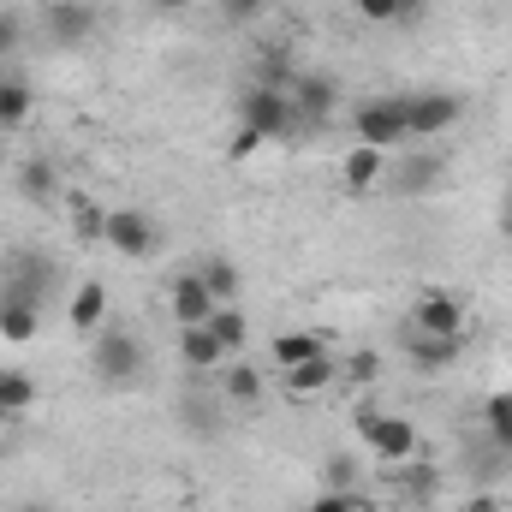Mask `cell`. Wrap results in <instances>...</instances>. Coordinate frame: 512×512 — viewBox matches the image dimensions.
Listing matches in <instances>:
<instances>
[{
  "label": "cell",
  "mask_w": 512,
  "mask_h": 512,
  "mask_svg": "<svg viewBox=\"0 0 512 512\" xmlns=\"http://www.w3.org/2000/svg\"><path fill=\"white\" fill-rule=\"evenodd\" d=\"M0 405L18 417V411H30L36 405V376L30 370H0Z\"/></svg>",
  "instance_id": "484cf974"
},
{
  "label": "cell",
  "mask_w": 512,
  "mask_h": 512,
  "mask_svg": "<svg viewBox=\"0 0 512 512\" xmlns=\"http://www.w3.org/2000/svg\"><path fill=\"white\" fill-rule=\"evenodd\" d=\"M334 382H340V364H334V352H322V358H310V364L286 370V393H292V399H316V393H328Z\"/></svg>",
  "instance_id": "d6986e66"
},
{
  "label": "cell",
  "mask_w": 512,
  "mask_h": 512,
  "mask_svg": "<svg viewBox=\"0 0 512 512\" xmlns=\"http://www.w3.org/2000/svg\"><path fill=\"white\" fill-rule=\"evenodd\" d=\"M48 286H54V268L42 262V251H18V256H12V292H6V298H18V304H36V310H42Z\"/></svg>",
  "instance_id": "2e32d148"
},
{
  "label": "cell",
  "mask_w": 512,
  "mask_h": 512,
  "mask_svg": "<svg viewBox=\"0 0 512 512\" xmlns=\"http://www.w3.org/2000/svg\"><path fill=\"white\" fill-rule=\"evenodd\" d=\"M179 364L197 370V376H215V370H227L233 358H227V346L215 340V328L203 322V328H179Z\"/></svg>",
  "instance_id": "9a60e30c"
},
{
  "label": "cell",
  "mask_w": 512,
  "mask_h": 512,
  "mask_svg": "<svg viewBox=\"0 0 512 512\" xmlns=\"http://www.w3.org/2000/svg\"><path fill=\"white\" fill-rule=\"evenodd\" d=\"M18 42H24V18L18 12H0V66L18 60Z\"/></svg>",
  "instance_id": "4dcf8cb0"
},
{
  "label": "cell",
  "mask_w": 512,
  "mask_h": 512,
  "mask_svg": "<svg viewBox=\"0 0 512 512\" xmlns=\"http://www.w3.org/2000/svg\"><path fill=\"white\" fill-rule=\"evenodd\" d=\"M459 358H465V334H417L411 328V340H405V364L423 370V376H441Z\"/></svg>",
  "instance_id": "30bf717a"
},
{
  "label": "cell",
  "mask_w": 512,
  "mask_h": 512,
  "mask_svg": "<svg viewBox=\"0 0 512 512\" xmlns=\"http://www.w3.org/2000/svg\"><path fill=\"white\" fill-rule=\"evenodd\" d=\"M6 429H12V411H6V405H0V435H6Z\"/></svg>",
  "instance_id": "f35d334b"
},
{
  "label": "cell",
  "mask_w": 512,
  "mask_h": 512,
  "mask_svg": "<svg viewBox=\"0 0 512 512\" xmlns=\"http://www.w3.org/2000/svg\"><path fill=\"white\" fill-rule=\"evenodd\" d=\"M239 126L256 131V137H280V131L298 126L286 84H251V90H245V102H239Z\"/></svg>",
  "instance_id": "5b68a950"
},
{
  "label": "cell",
  "mask_w": 512,
  "mask_h": 512,
  "mask_svg": "<svg viewBox=\"0 0 512 512\" xmlns=\"http://www.w3.org/2000/svg\"><path fill=\"white\" fill-rule=\"evenodd\" d=\"M387 149H370V143H352L346 149V161H340V185L352 191V197H370V191H382L387 185Z\"/></svg>",
  "instance_id": "7c38bea8"
},
{
  "label": "cell",
  "mask_w": 512,
  "mask_h": 512,
  "mask_svg": "<svg viewBox=\"0 0 512 512\" xmlns=\"http://www.w3.org/2000/svg\"><path fill=\"white\" fill-rule=\"evenodd\" d=\"M328 352V340L322 334H310V328H286V334H274L268 340V358H274V370L286 376V370H298V364H310V358H322Z\"/></svg>",
  "instance_id": "ac0fdd59"
},
{
  "label": "cell",
  "mask_w": 512,
  "mask_h": 512,
  "mask_svg": "<svg viewBox=\"0 0 512 512\" xmlns=\"http://www.w3.org/2000/svg\"><path fill=\"white\" fill-rule=\"evenodd\" d=\"M30 114H36V90H30V78H24V72H0V137L24 131L30 126Z\"/></svg>",
  "instance_id": "e0dca14e"
},
{
  "label": "cell",
  "mask_w": 512,
  "mask_h": 512,
  "mask_svg": "<svg viewBox=\"0 0 512 512\" xmlns=\"http://www.w3.org/2000/svg\"><path fill=\"white\" fill-rule=\"evenodd\" d=\"M197 274H203V286L215 292V304H233V298H239V262H233V256L209 251L197 262Z\"/></svg>",
  "instance_id": "44dd1931"
},
{
  "label": "cell",
  "mask_w": 512,
  "mask_h": 512,
  "mask_svg": "<svg viewBox=\"0 0 512 512\" xmlns=\"http://www.w3.org/2000/svg\"><path fill=\"white\" fill-rule=\"evenodd\" d=\"M6 167H12V149H6V137H0V173H6Z\"/></svg>",
  "instance_id": "74e56055"
},
{
  "label": "cell",
  "mask_w": 512,
  "mask_h": 512,
  "mask_svg": "<svg viewBox=\"0 0 512 512\" xmlns=\"http://www.w3.org/2000/svg\"><path fill=\"white\" fill-rule=\"evenodd\" d=\"M495 447H501V453L512 459V423H507V429H495Z\"/></svg>",
  "instance_id": "d590c367"
},
{
  "label": "cell",
  "mask_w": 512,
  "mask_h": 512,
  "mask_svg": "<svg viewBox=\"0 0 512 512\" xmlns=\"http://www.w3.org/2000/svg\"><path fill=\"white\" fill-rule=\"evenodd\" d=\"M209 328H215V340L227 346V358H233V352H245V340H251V322H245V310H239V304H221V310L209 316Z\"/></svg>",
  "instance_id": "603a6c76"
},
{
  "label": "cell",
  "mask_w": 512,
  "mask_h": 512,
  "mask_svg": "<svg viewBox=\"0 0 512 512\" xmlns=\"http://www.w3.org/2000/svg\"><path fill=\"white\" fill-rule=\"evenodd\" d=\"M143 6H155V12H179L185 0H143Z\"/></svg>",
  "instance_id": "8d00e7d4"
},
{
  "label": "cell",
  "mask_w": 512,
  "mask_h": 512,
  "mask_svg": "<svg viewBox=\"0 0 512 512\" xmlns=\"http://www.w3.org/2000/svg\"><path fill=\"white\" fill-rule=\"evenodd\" d=\"M66 322H72L78 334H102V328L114 322L108 286H102V280H78V286H72V298H66Z\"/></svg>",
  "instance_id": "4fadbf2b"
},
{
  "label": "cell",
  "mask_w": 512,
  "mask_h": 512,
  "mask_svg": "<svg viewBox=\"0 0 512 512\" xmlns=\"http://www.w3.org/2000/svg\"><path fill=\"white\" fill-rule=\"evenodd\" d=\"M352 137L370 143V149H387L399 155L411 143V120H405V96H370L352 108Z\"/></svg>",
  "instance_id": "6da1fadb"
},
{
  "label": "cell",
  "mask_w": 512,
  "mask_h": 512,
  "mask_svg": "<svg viewBox=\"0 0 512 512\" xmlns=\"http://www.w3.org/2000/svg\"><path fill=\"white\" fill-rule=\"evenodd\" d=\"M304 512H364V501H358L352 489H322V495H316Z\"/></svg>",
  "instance_id": "f1b7e54d"
},
{
  "label": "cell",
  "mask_w": 512,
  "mask_h": 512,
  "mask_svg": "<svg viewBox=\"0 0 512 512\" xmlns=\"http://www.w3.org/2000/svg\"><path fill=\"white\" fill-rule=\"evenodd\" d=\"M465 322H471V304L459 292H447V286H429L411 304V328L417 334H465Z\"/></svg>",
  "instance_id": "52a82bcc"
},
{
  "label": "cell",
  "mask_w": 512,
  "mask_h": 512,
  "mask_svg": "<svg viewBox=\"0 0 512 512\" xmlns=\"http://www.w3.org/2000/svg\"><path fill=\"white\" fill-rule=\"evenodd\" d=\"M465 512H501V501H495V495H477V501H471Z\"/></svg>",
  "instance_id": "e575fe53"
},
{
  "label": "cell",
  "mask_w": 512,
  "mask_h": 512,
  "mask_svg": "<svg viewBox=\"0 0 512 512\" xmlns=\"http://www.w3.org/2000/svg\"><path fill=\"white\" fill-rule=\"evenodd\" d=\"M167 310H173V322H179V328H203V322H209L221 304H215V292L203 286V274L191 268V274H179V280H173V292H167Z\"/></svg>",
  "instance_id": "8fae6325"
},
{
  "label": "cell",
  "mask_w": 512,
  "mask_h": 512,
  "mask_svg": "<svg viewBox=\"0 0 512 512\" xmlns=\"http://www.w3.org/2000/svg\"><path fill=\"white\" fill-rule=\"evenodd\" d=\"M382 376V358L376 352H352L346 364H340V382H376Z\"/></svg>",
  "instance_id": "83f0119b"
},
{
  "label": "cell",
  "mask_w": 512,
  "mask_h": 512,
  "mask_svg": "<svg viewBox=\"0 0 512 512\" xmlns=\"http://www.w3.org/2000/svg\"><path fill=\"white\" fill-rule=\"evenodd\" d=\"M36 334H42V310L18 304V298H0V340L6 346H30Z\"/></svg>",
  "instance_id": "ffe728a7"
},
{
  "label": "cell",
  "mask_w": 512,
  "mask_h": 512,
  "mask_svg": "<svg viewBox=\"0 0 512 512\" xmlns=\"http://www.w3.org/2000/svg\"><path fill=\"white\" fill-rule=\"evenodd\" d=\"M262 6H268V0H221V18H227V24H251Z\"/></svg>",
  "instance_id": "1f68e13d"
},
{
  "label": "cell",
  "mask_w": 512,
  "mask_h": 512,
  "mask_svg": "<svg viewBox=\"0 0 512 512\" xmlns=\"http://www.w3.org/2000/svg\"><path fill=\"white\" fill-rule=\"evenodd\" d=\"M286 96H292L298 126H328V120L340 114V84H334L328 72H292Z\"/></svg>",
  "instance_id": "8992f818"
},
{
  "label": "cell",
  "mask_w": 512,
  "mask_h": 512,
  "mask_svg": "<svg viewBox=\"0 0 512 512\" xmlns=\"http://www.w3.org/2000/svg\"><path fill=\"white\" fill-rule=\"evenodd\" d=\"M12 512H48V507L42 501H24V507H12Z\"/></svg>",
  "instance_id": "ab89813d"
},
{
  "label": "cell",
  "mask_w": 512,
  "mask_h": 512,
  "mask_svg": "<svg viewBox=\"0 0 512 512\" xmlns=\"http://www.w3.org/2000/svg\"><path fill=\"white\" fill-rule=\"evenodd\" d=\"M96 346H90V370H96V382L102 387H131L143 376V340L131 334V328H102V334H90Z\"/></svg>",
  "instance_id": "7a4b0ae2"
},
{
  "label": "cell",
  "mask_w": 512,
  "mask_h": 512,
  "mask_svg": "<svg viewBox=\"0 0 512 512\" xmlns=\"http://www.w3.org/2000/svg\"><path fill=\"white\" fill-rule=\"evenodd\" d=\"M102 245L126 262H149L155 245H161V227L143 215V209H108L102 215Z\"/></svg>",
  "instance_id": "277c9868"
},
{
  "label": "cell",
  "mask_w": 512,
  "mask_h": 512,
  "mask_svg": "<svg viewBox=\"0 0 512 512\" xmlns=\"http://www.w3.org/2000/svg\"><path fill=\"white\" fill-rule=\"evenodd\" d=\"M387 185H393L399 197H429V191L447 185V155H435V149H423V155H399V161L387 167Z\"/></svg>",
  "instance_id": "9c48e42d"
},
{
  "label": "cell",
  "mask_w": 512,
  "mask_h": 512,
  "mask_svg": "<svg viewBox=\"0 0 512 512\" xmlns=\"http://www.w3.org/2000/svg\"><path fill=\"white\" fill-rule=\"evenodd\" d=\"M501 245L512 251V203H501Z\"/></svg>",
  "instance_id": "836d02e7"
},
{
  "label": "cell",
  "mask_w": 512,
  "mask_h": 512,
  "mask_svg": "<svg viewBox=\"0 0 512 512\" xmlns=\"http://www.w3.org/2000/svg\"><path fill=\"white\" fill-rule=\"evenodd\" d=\"M48 36H54V42H66V48H72V42H84V36H90V6H78V0L54 6V12H48Z\"/></svg>",
  "instance_id": "7402d4cb"
},
{
  "label": "cell",
  "mask_w": 512,
  "mask_h": 512,
  "mask_svg": "<svg viewBox=\"0 0 512 512\" xmlns=\"http://www.w3.org/2000/svg\"><path fill=\"white\" fill-rule=\"evenodd\" d=\"M405 120H411V137H447V131L465 120V96H453V90L405 96Z\"/></svg>",
  "instance_id": "ba28073f"
},
{
  "label": "cell",
  "mask_w": 512,
  "mask_h": 512,
  "mask_svg": "<svg viewBox=\"0 0 512 512\" xmlns=\"http://www.w3.org/2000/svg\"><path fill=\"white\" fill-rule=\"evenodd\" d=\"M221 393H227L233 405H256V399H262V370L233 358V364H227V382H221Z\"/></svg>",
  "instance_id": "d4e9b609"
},
{
  "label": "cell",
  "mask_w": 512,
  "mask_h": 512,
  "mask_svg": "<svg viewBox=\"0 0 512 512\" xmlns=\"http://www.w3.org/2000/svg\"><path fill=\"white\" fill-rule=\"evenodd\" d=\"M370 24H417L423 18V0H352Z\"/></svg>",
  "instance_id": "cb8c5ba5"
},
{
  "label": "cell",
  "mask_w": 512,
  "mask_h": 512,
  "mask_svg": "<svg viewBox=\"0 0 512 512\" xmlns=\"http://www.w3.org/2000/svg\"><path fill=\"white\" fill-rule=\"evenodd\" d=\"M483 423H489V435L512 423V387H501V393H489V399H483Z\"/></svg>",
  "instance_id": "f546056e"
},
{
  "label": "cell",
  "mask_w": 512,
  "mask_h": 512,
  "mask_svg": "<svg viewBox=\"0 0 512 512\" xmlns=\"http://www.w3.org/2000/svg\"><path fill=\"white\" fill-rule=\"evenodd\" d=\"M12 179H18V197H24V203H54V197H66L60 167H54L48 155H24V161H12Z\"/></svg>",
  "instance_id": "5bb4252c"
},
{
  "label": "cell",
  "mask_w": 512,
  "mask_h": 512,
  "mask_svg": "<svg viewBox=\"0 0 512 512\" xmlns=\"http://www.w3.org/2000/svg\"><path fill=\"white\" fill-rule=\"evenodd\" d=\"M66 209H72V227H78L84 239H102V215H108V209H102L96 197H84V191H66Z\"/></svg>",
  "instance_id": "4316f807"
},
{
  "label": "cell",
  "mask_w": 512,
  "mask_h": 512,
  "mask_svg": "<svg viewBox=\"0 0 512 512\" xmlns=\"http://www.w3.org/2000/svg\"><path fill=\"white\" fill-rule=\"evenodd\" d=\"M262 143H268V137H256V131H245V126H239V137H233V149H227V155H233V161H245V155H256Z\"/></svg>",
  "instance_id": "d6a6232c"
},
{
  "label": "cell",
  "mask_w": 512,
  "mask_h": 512,
  "mask_svg": "<svg viewBox=\"0 0 512 512\" xmlns=\"http://www.w3.org/2000/svg\"><path fill=\"white\" fill-rule=\"evenodd\" d=\"M358 441H364L382 465H405V459H417V447H423L417 423L399 417V411H358Z\"/></svg>",
  "instance_id": "3957f363"
}]
</instances>
